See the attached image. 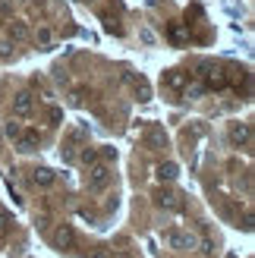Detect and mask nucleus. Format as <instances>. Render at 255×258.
<instances>
[{
  "instance_id": "nucleus-1",
  "label": "nucleus",
  "mask_w": 255,
  "mask_h": 258,
  "mask_svg": "<svg viewBox=\"0 0 255 258\" xmlns=\"http://www.w3.org/2000/svg\"><path fill=\"white\" fill-rule=\"evenodd\" d=\"M107 183H110V167L104 161H95L85 173V186L92 192H101V189H107Z\"/></svg>"
},
{
  "instance_id": "nucleus-2",
  "label": "nucleus",
  "mask_w": 255,
  "mask_h": 258,
  "mask_svg": "<svg viewBox=\"0 0 255 258\" xmlns=\"http://www.w3.org/2000/svg\"><path fill=\"white\" fill-rule=\"evenodd\" d=\"M161 239H164V246H170V249H186V246H193V242H196V236L193 233H183V230H167Z\"/></svg>"
},
{
  "instance_id": "nucleus-3",
  "label": "nucleus",
  "mask_w": 255,
  "mask_h": 258,
  "mask_svg": "<svg viewBox=\"0 0 255 258\" xmlns=\"http://www.w3.org/2000/svg\"><path fill=\"white\" fill-rule=\"evenodd\" d=\"M230 142H233V145H249V142H252V129L246 123L230 126Z\"/></svg>"
},
{
  "instance_id": "nucleus-4",
  "label": "nucleus",
  "mask_w": 255,
  "mask_h": 258,
  "mask_svg": "<svg viewBox=\"0 0 255 258\" xmlns=\"http://www.w3.org/2000/svg\"><path fill=\"white\" fill-rule=\"evenodd\" d=\"M32 95H16L13 98V113H16V117H29L32 113Z\"/></svg>"
},
{
  "instance_id": "nucleus-5",
  "label": "nucleus",
  "mask_w": 255,
  "mask_h": 258,
  "mask_svg": "<svg viewBox=\"0 0 255 258\" xmlns=\"http://www.w3.org/2000/svg\"><path fill=\"white\" fill-rule=\"evenodd\" d=\"M16 145H19V151H35V145H38V129H25V133H19Z\"/></svg>"
},
{
  "instance_id": "nucleus-6",
  "label": "nucleus",
  "mask_w": 255,
  "mask_h": 258,
  "mask_svg": "<svg viewBox=\"0 0 255 258\" xmlns=\"http://www.w3.org/2000/svg\"><path fill=\"white\" fill-rule=\"evenodd\" d=\"M176 176H180V167H176L173 161H167V164L158 167V179H161V183H173Z\"/></svg>"
},
{
  "instance_id": "nucleus-7",
  "label": "nucleus",
  "mask_w": 255,
  "mask_h": 258,
  "mask_svg": "<svg viewBox=\"0 0 255 258\" xmlns=\"http://www.w3.org/2000/svg\"><path fill=\"white\" fill-rule=\"evenodd\" d=\"M32 183H35V186H50V183H54V170L38 167V170H32Z\"/></svg>"
},
{
  "instance_id": "nucleus-8",
  "label": "nucleus",
  "mask_w": 255,
  "mask_h": 258,
  "mask_svg": "<svg viewBox=\"0 0 255 258\" xmlns=\"http://www.w3.org/2000/svg\"><path fill=\"white\" fill-rule=\"evenodd\" d=\"M54 242H57L60 249H70V246H73V230H70V227H60L57 233H54Z\"/></svg>"
},
{
  "instance_id": "nucleus-9",
  "label": "nucleus",
  "mask_w": 255,
  "mask_h": 258,
  "mask_svg": "<svg viewBox=\"0 0 255 258\" xmlns=\"http://www.w3.org/2000/svg\"><path fill=\"white\" fill-rule=\"evenodd\" d=\"M164 85H167V88H180V85H183V76L173 73V76H167V82H164Z\"/></svg>"
},
{
  "instance_id": "nucleus-10",
  "label": "nucleus",
  "mask_w": 255,
  "mask_h": 258,
  "mask_svg": "<svg viewBox=\"0 0 255 258\" xmlns=\"http://www.w3.org/2000/svg\"><path fill=\"white\" fill-rule=\"evenodd\" d=\"M19 133H22L19 123H7V136H10V139H19Z\"/></svg>"
},
{
  "instance_id": "nucleus-11",
  "label": "nucleus",
  "mask_w": 255,
  "mask_h": 258,
  "mask_svg": "<svg viewBox=\"0 0 255 258\" xmlns=\"http://www.w3.org/2000/svg\"><path fill=\"white\" fill-rule=\"evenodd\" d=\"M101 158H104V164H110V161H117V151H113V148H101Z\"/></svg>"
}]
</instances>
